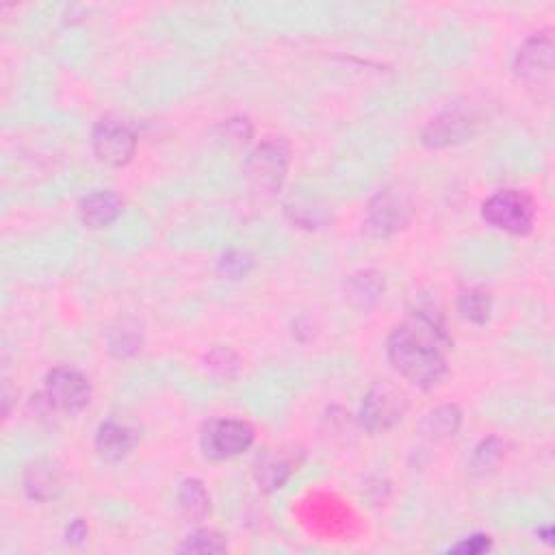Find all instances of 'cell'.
<instances>
[{
    "instance_id": "13",
    "label": "cell",
    "mask_w": 555,
    "mask_h": 555,
    "mask_svg": "<svg viewBox=\"0 0 555 555\" xmlns=\"http://www.w3.org/2000/svg\"><path fill=\"white\" fill-rule=\"evenodd\" d=\"M79 211L87 228H105L122 215V200L111 191H96L83 198Z\"/></svg>"
},
{
    "instance_id": "21",
    "label": "cell",
    "mask_w": 555,
    "mask_h": 555,
    "mask_svg": "<svg viewBox=\"0 0 555 555\" xmlns=\"http://www.w3.org/2000/svg\"><path fill=\"white\" fill-rule=\"evenodd\" d=\"M250 269H252V258L245 252L232 250V252L224 254L222 261H219V274L230 280L248 276Z\"/></svg>"
},
{
    "instance_id": "8",
    "label": "cell",
    "mask_w": 555,
    "mask_h": 555,
    "mask_svg": "<svg viewBox=\"0 0 555 555\" xmlns=\"http://www.w3.org/2000/svg\"><path fill=\"white\" fill-rule=\"evenodd\" d=\"M412 217L410 202L395 191H382L371 200L365 217V232L371 239H386L408 226Z\"/></svg>"
},
{
    "instance_id": "1",
    "label": "cell",
    "mask_w": 555,
    "mask_h": 555,
    "mask_svg": "<svg viewBox=\"0 0 555 555\" xmlns=\"http://www.w3.org/2000/svg\"><path fill=\"white\" fill-rule=\"evenodd\" d=\"M445 345L443 330L432 319L419 315L391 334L386 352L399 376L428 389L447 371Z\"/></svg>"
},
{
    "instance_id": "10",
    "label": "cell",
    "mask_w": 555,
    "mask_h": 555,
    "mask_svg": "<svg viewBox=\"0 0 555 555\" xmlns=\"http://www.w3.org/2000/svg\"><path fill=\"white\" fill-rule=\"evenodd\" d=\"M473 122L458 111H447L443 115H438L436 120L428 124V128L423 131V144L428 148H447L451 144H458L471 135Z\"/></svg>"
},
{
    "instance_id": "12",
    "label": "cell",
    "mask_w": 555,
    "mask_h": 555,
    "mask_svg": "<svg viewBox=\"0 0 555 555\" xmlns=\"http://www.w3.org/2000/svg\"><path fill=\"white\" fill-rule=\"evenodd\" d=\"M135 443H137L135 432L131 428H126V425L115 423V421L102 423L96 434L98 456L109 462H118L124 456L131 454Z\"/></svg>"
},
{
    "instance_id": "23",
    "label": "cell",
    "mask_w": 555,
    "mask_h": 555,
    "mask_svg": "<svg viewBox=\"0 0 555 555\" xmlns=\"http://www.w3.org/2000/svg\"><path fill=\"white\" fill-rule=\"evenodd\" d=\"M490 549V536L486 534H475L464 538L462 542H458L456 547H451V553H462V555H477V553H484Z\"/></svg>"
},
{
    "instance_id": "22",
    "label": "cell",
    "mask_w": 555,
    "mask_h": 555,
    "mask_svg": "<svg viewBox=\"0 0 555 555\" xmlns=\"http://www.w3.org/2000/svg\"><path fill=\"white\" fill-rule=\"evenodd\" d=\"M109 350L118 356V358H126L133 356L141 350V339L135 330H115L109 339Z\"/></svg>"
},
{
    "instance_id": "11",
    "label": "cell",
    "mask_w": 555,
    "mask_h": 555,
    "mask_svg": "<svg viewBox=\"0 0 555 555\" xmlns=\"http://www.w3.org/2000/svg\"><path fill=\"white\" fill-rule=\"evenodd\" d=\"M24 488L35 501L57 499L63 490V475L55 462L37 460L24 473Z\"/></svg>"
},
{
    "instance_id": "3",
    "label": "cell",
    "mask_w": 555,
    "mask_h": 555,
    "mask_svg": "<svg viewBox=\"0 0 555 555\" xmlns=\"http://www.w3.org/2000/svg\"><path fill=\"white\" fill-rule=\"evenodd\" d=\"M289 172V148L282 139L263 141L245 163V176H248L254 191L263 196H276L285 185Z\"/></svg>"
},
{
    "instance_id": "15",
    "label": "cell",
    "mask_w": 555,
    "mask_h": 555,
    "mask_svg": "<svg viewBox=\"0 0 555 555\" xmlns=\"http://www.w3.org/2000/svg\"><path fill=\"white\" fill-rule=\"evenodd\" d=\"M178 508L189 521H204L211 512V497L200 480H185L178 488Z\"/></svg>"
},
{
    "instance_id": "9",
    "label": "cell",
    "mask_w": 555,
    "mask_h": 555,
    "mask_svg": "<svg viewBox=\"0 0 555 555\" xmlns=\"http://www.w3.org/2000/svg\"><path fill=\"white\" fill-rule=\"evenodd\" d=\"M94 152L100 163L111 167H124L131 163L137 150L135 133L122 120L105 118L94 128Z\"/></svg>"
},
{
    "instance_id": "14",
    "label": "cell",
    "mask_w": 555,
    "mask_h": 555,
    "mask_svg": "<svg viewBox=\"0 0 555 555\" xmlns=\"http://www.w3.org/2000/svg\"><path fill=\"white\" fill-rule=\"evenodd\" d=\"M460 423L462 412L456 406H441L423 417L421 432L423 436L432 438V441H445V438L456 436V432L460 430Z\"/></svg>"
},
{
    "instance_id": "25",
    "label": "cell",
    "mask_w": 555,
    "mask_h": 555,
    "mask_svg": "<svg viewBox=\"0 0 555 555\" xmlns=\"http://www.w3.org/2000/svg\"><path fill=\"white\" fill-rule=\"evenodd\" d=\"M87 538V527L81 519H76L70 523L68 527V542H74V545H81V542Z\"/></svg>"
},
{
    "instance_id": "17",
    "label": "cell",
    "mask_w": 555,
    "mask_h": 555,
    "mask_svg": "<svg viewBox=\"0 0 555 555\" xmlns=\"http://www.w3.org/2000/svg\"><path fill=\"white\" fill-rule=\"evenodd\" d=\"M382 291H384V282L378 274H373V271H360V274L347 280L345 285L347 300L358 308H369L376 304L380 300Z\"/></svg>"
},
{
    "instance_id": "2",
    "label": "cell",
    "mask_w": 555,
    "mask_h": 555,
    "mask_svg": "<svg viewBox=\"0 0 555 555\" xmlns=\"http://www.w3.org/2000/svg\"><path fill=\"white\" fill-rule=\"evenodd\" d=\"M484 222L508 235L525 237L534 228L536 209L534 202L523 191L506 189L490 196L482 206Z\"/></svg>"
},
{
    "instance_id": "16",
    "label": "cell",
    "mask_w": 555,
    "mask_h": 555,
    "mask_svg": "<svg viewBox=\"0 0 555 555\" xmlns=\"http://www.w3.org/2000/svg\"><path fill=\"white\" fill-rule=\"evenodd\" d=\"M293 469H291V462L282 456L267 454L258 456L256 464H254V475H256V482L261 484V488L265 490H278L287 484V480L291 477Z\"/></svg>"
},
{
    "instance_id": "19",
    "label": "cell",
    "mask_w": 555,
    "mask_h": 555,
    "mask_svg": "<svg viewBox=\"0 0 555 555\" xmlns=\"http://www.w3.org/2000/svg\"><path fill=\"white\" fill-rule=\"evenodd\" d=\"M180 551L183 553H224L226 542H224L222 534H217L215 529H198L196 534H191L183 542Z\"/></svg>"
},
{
    "instance_id": "18",
    "label": "cell",
    "mask_w": 555,
    "mask_h": 555,
    "mask_svg": "<svg viewBox=\"0 0 555 555\" xmlns=\"http://www.w3.org/2000/svg\"><path fill=\"white\" fill-rule=\"evenodd\" d=\"M458 308L464 319L473 321L477 326H484L490 319V311H493V302H490V295L482 289H469L467 293L460 295Z\"/></svg>"
},
{
    "instance_id": "5",
    "label": "cell",
    "mask_w": 555,
    "mask_h": 555,
    "mask_svg": "<svg viewBox=\"0 0 555 555\" xmlns=\"http://www.w3.org/2000/svg\"><path fill=\"white\" fill-rule=\"evenodd\" d=\"M408 399L402 389L391 382H376L367 393L360 421L369 432H386L404 419Z\"/></svg>"
},
{
    "instance_id": "6",
    "label": "cell",
    "mask_w": 555,
    "mask_h": 555,
    "mask_svg": "<svg viewBox=\"0 0 555 555\" xmlns=\"http://www.w3.org/2000/svg\"><path fill=\"white\" fill-rule=\"evenodd\" d=\"M44 397L53 410L63 412V415H76V412L87 408L89 399H92V386H89L83 373L68 367H57L48 373Z\"/></svg>"
},
{
    "instance_id": "20",
    "label": "cell",
    "mask_w": 555,
    "mask_h": 555,
    "mask_svg": "<svg viewBox=\"0 0 555 555\" xmlns=\"http://www.w3.org/2000/svg\"><path fill=\"white\" fill-rule=\"evenodd\" d=\"M501 456H503L501 443L497 441V438H488V441H484L480 447L475 449L471 467L475 473H486L495 467V464L501 460Z\"/></svg>"
},
{
    "instance_id": "7",
    "label": "cell",
    "mask_w": 555,
    "mask_h": 555,
    "mask_svg": "<svg viewBox=\"0 0 555 555\" xmlns=\"http://www.w3.org/2000/svg\"><path fill=\"white\" fill-rule=\"evenodd\" d=\"M254 443V428L239 419L213 421L202 434V451L211 460H228L241 456Z\"/></svg>"
},
{
    "instance_id": "4",
    "label": "cell",
    "mask_w": 555,
    "mask_h": 555,
    "mask_svg": "<svg viewBox=\"0 0 555 555\" xmlns=\"http://www.w3.org/2000/svg\"><path fill=\"white\" fill-rule=\"evenodd\" d=\"M555 70V46L549 33H538L523 44L514 61L516 79L529 89H545L551 94Z\"/></svg>"
},
{
    "instance_id": "24",
    "label": "cell",
    "mask_w": 555,
    "mask_h": 555,
    "mask_svg": "<svg viewBox=\"0 0 555 555\" xmlns=\"http://www.w3.org/2000/svg\"><path fill=\"white\" fill-rule=\"evenodd\" d=\"M250 126L245 120H232L226 124V137L230 141H237V144H245L250 139Z\"/></svg>"
}]
</instances>
